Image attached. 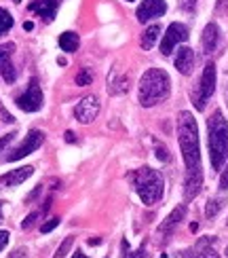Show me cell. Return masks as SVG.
Masks as SVG:
<instances>
[{
	"label": "cell",
	"instance_id": "35",
	"mask_svg": "<svg viewBox=\"0 0 228 258\" xmlns=\"http://www.w3.org/2000/svg\"><path fill=\"white\" fill-rule=\"evenodd\" d=\"M32 28H34V24H32V21H26V24H24V30H28V32H30Z\"/></svg>",
	"mask_w": 228,
	"mask_h": 258
},
{
	"label": "cell",
	"instance_id": "32",
	"mask_svg": "<svg viewBox=\"0 0 228 258\" xmlns=\"http://www.w3.org/2000/svg\"><path fill=\"white\" fill-rule=\"evenodd\" d=\"M0 116H3V121H5V123H13V121H15L13 116H11V114H9V112L3 108V104H0Z\"/></svg>",
	"mask_w": 228,
	"mask_h": 258
},
{
	"label": "cell",
	"instance_id": "19",
	"mask_svg": "<svg viewBox=\"0 0 228 258\" xmlns=\"http://www.w3.org/2000/svg\"><path fill=\"white\" fill-rule=\"evenodd\" d=\"M79 45H81V38H79V34H74V32H63V34L59 36V47L63 51L74 53L76 49H79Z\"/></svg>",
	"mask_w": 228,
	"mask_h": 258
},
{
	"label": "cell",
	"instance_id": "28",
	"mask_svg": "<svg viewBox=\"0 0 228 258\" xmlns=\"http://www.w3.org/2000/svg\"><path fill=\"white\" fill-rule=\"evenodd\" d=\"M13 138H15V134H7V136L0 138V153H3V150H5L11 142H13Z\"/></svg>",
	"mask_w": 228,
	"mask_h": 258
},
{
	"label": "cell",
	"instance_id": "36",
	"mask_svg": "<svg viewBox=\"0 0 228 258\" xmlns=\"http://www.w3.org/2000/svg\"><path fill=\"white\" fill-rule=\"evenodd\" d=\"M72 258H89V256H87V254H85V252H76V254H74V256H72Z\"/></svg>",
	"mask_w": 228,
	"mask_h": 258
},
{
	"label": "cell",
	"instance_id": "4",
	"mask_svg": "<svg viewBox=\"0 0 228 258\" xmlns=\"http://www.w3.org/2000/svg\"><path fill=\"white\" fill-rule=\"evenodd\" d=\"M129 180H131L135 192L146 206H155L161 201L163 190H165V180H163L161 171L152 167H139L129 174Z\"/></svg>",
	"mask_w": 228,
	"mask_h": 258
},
{
	"label": "cell",
	"instance_id": "12",
	"mask_svg": "<svg viewBox=\"0 0 228 258\" xmlns=\"http://www.w3.org/2000/svg\"><path fill=\"white\" fill-rule=\"evenodd\" d=\"M13 51H15L13 42H5V45H0V74H3V79L7 83H13L17 79V72L13 68V61H11Z\"/></svg>",
	"mask_w": 228,
	"mask_h": 258
},
{
	"label": "cell",
	"instance_id": "20",
	"mask_svg": "<svg viewBox=\"0 0 228 258\" xmlns=\"http://www.w3.org/2000/svg\"><path fill=\"white\" fill-rule=\"evenodd\" d=\"M159 34H161V28H159L157 24L150 26V28L144 32V34H142V49H152V47H155Z\"/></svg>",
	"mask_w": 228,
	"mask_h": 258
},
{
	"label": "cell",
	"instance_id": "1",
	"mask_svg": "<svg viewBox=\"0 0 228 258\" xmlns=\"http://www.w3.org/2000/svg\"><path fill=\"white\" fill-rule=\"evenodd\" d=\"M178 140L184 157V165H186V188L184 195L186 199H192L199 195L203 186V169H201V142H199V127L197 119L190 112H180L178 119Z\"/></svg>",
	"mask_w": 228,
	"mask_h": 258
},
{
	"label": "cell",
	"instance_id": "29",
	"mask_svg": "<svg viewBox=\"0 0 228 258\" xmlns=\"http://www.w3.org/2000/svg\"><path fill=\"white\" fill-rule=\"evenodd\" d=\"M36 218H38V214H36V212H34V214H30V216H26V220L21 222V227H24V229H30L32 224L36 222Z\"/></svg>",
	"mask_w": 228,
	"mask_h": 258
},
{
	"label": "cell",
	"instance_id": "24",
	"mask_svg": "<svg viewBox=\"0 0 228 258\" xmlns=\"http://www.w3.org/2000/svg\"><path fill=\"white\" fill-rule=\"evenodd\" d=\"M72 243H74V237H68V239L57 248V252H55V256H53V258H63V256L68 254V250L72 248Z\"/></svg>",
	"mask_w": 228,
	"mask_h": 258
},
{
	"label": "cell",
	"instance_id": "5",
	"mask_svg": "<svg viewBox=\"0 0 228 258\" xmlns=\"http://www.w3.org/2000/svg\"><path fill=\"white\" fill-rule=\"evenodd\" d=\"M215 83H218V72H215V63H207V66L203 68V74H201V81H199V87L192 95V104L197 110H203L207 100L213 95L215 91Z\"/></svg>",
	"mask_w": 228,
	"mask_h": 258
},
{
	"label": "cell",
	"instance_id": "33",
	"mask_svg": "<svg viewBox=\"0 0 228 258\" xmlns=\"http://www.w3.org/2000/svg\"><path fill=\"white\" fill-rule=\"evenodd\" d=\"M224 100H226V106H228V72H226V81H224Z\"/></svg>",
	"mask_w": 228,
	"mask_h": 258
},
{
	"label": "cell",
	"instance_id": "30",
	"mask_svg": "<svg viewBox=\"0 0 228 258\" xmlns=\"http://www.w3.org/2000/svg\"><path fill=\"white\" fill-rule=\"evenodd\" d=\"M220 188H222V190H228V165H226V169H222V176H220Z\"/></svg>",
	"mask_w": 228,
	"mask_h": 258
},
{
	"label": "cell",
	"instance_id": "25",
	"mask_svg": "<svg viewBox=\"0 0 228 258\" xmlns=\"http://www.w3.org/2000/svg\"><path fill=\"white\" fill-rule=\"evenodd\" d=\"M123 252H125V258H146V248H137L135 252H127V241H123Z\"/></svg>",
	"mask_w": 228,
	"mask_h": 258
},
{
	"label": "cell",
	"instance_id": "3",
	"mask_svg": "<svg viewBox=\"0 0 228 258\" xmlns=\"http://www.w3.org/2000/svg\"><path fill=\"white\" fill-rule=\"evenodd\" d=\"M207 144H209V159L211 167L220 169L228 159V121L224 119L222 110H215L207 121Z\"/></svg>",
	"mask_w": 228,
	"mask_h": 258
},
{
	"label": "cell",
	"instance_id": "23",
	"mask_svg": "<svg viewBox=\"0 0 228 258\" xmlns=\"http://www.w3.org/2000/svg\"><path fill=\"white\" fill-rule=\"evenodd\" d=\"M93 77H91V70L89 68H83L79 74H76V85H81V87H87V85H91Z\"/></svg>",
	"mask_w": 228,
	"mask_h": 258
},
{
	"label": "cell",
	"instance_id": "38",
	"mask_svg": "<svg viewBox=\"0 0 228 258\" xmlns=\"http://www.w3.org/2000/svg\"><path fill=\"white\" fill-rule=\"evenodd\" d=\"M127 3H133V0H127Z\"/></svg>",
	"mask_w": 228,
	"mask_h": 258
},
{
	"label": "cell",
	"instance_id": "40",
	"mask_svg": "<svg viewBox=\"0 0 228 258\" xmlns=\"http://www.w3.org/2000/svg\"><path fill=\"white\" fill-rule=\"evenodd\" d=\"M0 206H3V201H0Z\"/></svg>",
	"mask_w": 228,
	"mask_h": 258
},
{
	"label": "cell",
	"instance_id": "31",
	"mask_svg": "<svg viewBox=\"0 0 228 258\" xmlns=\"http://www.w3.org/2000/svg\"><path fill=\"white\" fill-rule=\"evenodd\" d=\"M9 231H0V250H5L7 248V243H9Z\"/></svg>",
	"mask_w": 228,
	"mask_h": 258
},
{
	"label": "cell",
	"instance_id": "26",
	"mask_svg": "<svg viewBox=\"0 0 228 258\" xmlns=\"http://www.w3.org/2000/svg\"><path fill=\"white\" fill-rule=\"evenodd\" d=\"M57 224H59V218H51L49 222H45V224L40 227V233H51L53 229L57 227Z\"/></svg>",
	"mask_w": 228,
	"mask_h": 258
},
{
	"label": "cell",
	"instance_id": "8",
	"mask_svg": "<svg viewBox=\"0 0 228 258\" xmlns=\"http://www.w3.org/2000/svg\"><path fill=\"white\" fill-rule=\"evenodd\" d=\"M188 28L184 24H171L165 32V36H163V42H161V53L163 55H171V51L176 49V45H180V42H186L188 40Z\"/></svg>",
	"mask_w": 228,
	"mask_h": 258
},
{
	"label": "cell",
	"instance_id": "7",
	"mask_svg": "<svg viewBox=\"0 0 228 258\" xmlns=\"http://www.w3.org/2000/svg\"><path fill=\"white\" fill-rule=\"evenodd\" d=\"M42 142H45V134H42L40 129H32V132L24 138V142H21L19 146H15V148L7 155V161H19V159L28 157L30 153H34V150H36Z\"/></svg>",
	"mask_w": 228,
	"mask_h": 258
},
{
	"label": "cell",
	"instance_id": "16",
	"mask_svg": "<svg viewBox=\"0 0 228 258\" xmlns=\"http://www.w3.org/2000/svg\"><path fill=\"white\" fill-rule=\"evenodd\" d=\"M176 68L180 74H190L194 68V51L190 47H180L176 55Z\"/></svg>",
	"mask_w": 228,
	"mask_h": 258
},
{
	"label": "cell",
	"instance_id": "14",
	"mask_svg": "<svg viewBox=\"0 0 228 258\" xmlns=\"http://www.w3.org/2000/svg\"><path fill=\"white\" fill-rule=\"evenodd\" d=\"M32 174H34V167L32 165H26V167H19V169H13L9 174H3L0 176V186H19L21 182H26Z\"/></svg>",
	"mask_w": 228,
	"mask_h": 258
},
{
	"label": "cell",
	"instance_id": "17",
	"mask_svg": "<svg viewBox=\"0 0 228 258\" xmlns=\"http://www.w3.org/2000/svg\"><path fill=\"white\" fill-rule=\"evenodd\" d=\"M184 216H186V206H178V208L167 216V220L159 227V235H165V237H167V235H171L173 229H176L178 224L184 220Z\"/></svg>",
	"mask_w": 228,
	"mask_h": 258
},
{
	"label": "cell",
	"instance_id": "37",
	"mask_svg": "<svg viewBox=\"0 0 228 258\" xmlns=\"http://www.w3.org/2000/svg\"><path fill=\"white\" fill-rule=\"evenodd\" d=\"M13 3H21V0H13Z\"/></svg>",
	"mask_w": 228,
	"mask_h": 258
},
{
	"label": "cell",
	"instance_id": "21",
	"mask_svg": "<svg viewBox=\"0 0 228 258\" xmlns=\"http://www.w3.org/2000/svg\"><path fill=\"white\" fill-rule=\"evenodd\" d=\"M11 28H13V17H11L7 9L0 7V34H7Z\"/></svg>",
	"mask_w": 228,
	"mask_h": 258
},
{
	"label": "cell",
	"instance_id": "2",
	"mask_svg": "<svg viewBox=\"0 0 228 258\" xmlns=\"http://www.w3.org/2000/svg\"><path fill=\"white\" fill-rule=\"evenodd\" d=\"M169 93H171V79L165 70L150 68L142 74L137 98H139V104H142L144 108L161 104L163 100L169 98Z\"/></svg>",
	"mask_w": 228,
	"mask_h": 258
},
{
	"label": "cell",
	"instance_id": "15",
	"mask_svg": "<svg viewBox=\"0 0 228 258\" xmlns=\"http://www.w3.org/2000/svg\"><path fill=\"white\" fill-rule=\"evenodd\" d=\"M218 42H220V28L215 24H207L203 30V36H201V45H203V53H211L218 49Z\"/></svg>",
	"mask_w": 228,
	"mask_h": 258
},
{
	"label": "cell",
	"instance_id": "11",
	"mask_svg": "<svg viewBox=\"0 0 228 258\" xmlns=\"http://www.w3.org/2000/svg\"><path fill=\"white\" fill-rule=\"evenodd\" d=\"M167 11V3L165 0H142V5L137 7V21H142V24H148L150 19H157L161 15H165Z\"/></svg>",
	"mask_w": 228,
	"mask_h": 258
},
{
	"label": "cell",
	"instance_id": "34",
	"mask_svg": "<svg viewBox=\"0 0 228 258\" xmlns=\"http://www.w3.org/2000/svg\"><path fill=\"white\" fill-rule=\"evenodd\" d=\"M66 140H68V142H76V138H74L72 132H66Z\"/></svg>",
	"mask_w": 228,
	"mask_h": 258
},
{
	"label": "cell",
	"instance_id": "9",
	"mask_svg": "<svg viewBox=\"0 0 228 258\" xmlns=\"http://www.w3.org/2000/svg\"><path fill=\"white\" fill-rule=\"evenodd\" d=\"M97 112H100V100L95 95H87L74 106V119L83 125L93 123L97 119Z\"/></svg>",
	"mask_w": 228,
	"mask_h": 258
},
{
	"label": "cell",
	"instance_id": "18",
	"mask_svg": "<svg viewBox=\"0 0 228 258\" xmlns=\"http://www.w3.org/2000/svg\"><path fill=\"white\" fill-rule=\"evenodd\" d=\"M127 89H129V81L125 74H121L118 70H112L108 74V91H110V95H123L127 93Z\"/></svg>",
	"mask_w": 228,
	"mask_h": 258
},
{
	"label": "cell",
	"instance_id": "27",
	"mask_svg": "<svg viewBox=\"0 0 228 258\" xmlns=\"http://www.w3.org/2000/svg\"><path fill=\"white\" fill-rule=\"evenodd\" d=\"M155 148H157V157H159L161 161H167V159H169V155H167V148H165V146H161L159 142H155Z\"/></svg>",
	"mask_w": 228,
	"mask_h": 258
},
{
	"label": "cell",
	"instance_id": "10",
	"mask_svg": "<svg viewBox=\"0 0 228 258\" xmlns=\"http://www.w3.org/2000/svg\"><path fill=\"white\" fill-rule=\"evenodd\" d=\"M213 243H215V239L211 237V235L201 237L197 243L192 245V248L182 250L176 258H220V254L213 250Z\"/></svg>",
	"mask_w": 228,
	"mask_h": 258
},
{
	"label": "cell",
	"instance_id": "13",
	"mask_svg": "<svg viewBox=\"0 0 228 258\" xmlns=\"http://www.w3.org/2000/svg\"><path fill=\"white\" fill-rule=\"evenodd\" d=\"M61 5V0H32L28 11L30 13H36L38 17H42L45 21H53L57 15V9Z\"/></svg>",
	"mask_w": 228,
	"mask_h": 258
},
{
	"label": "cell",
	"instance_id": "22",
	"mask_svg": "<svg viewBox=\"0 0 228 258\" xmlns=\"http://www.w3.org/2000/svg\"><path fill=\"white\" fill-rule=\"evenodd\" d=\"M224 199H209V203H207V208H205V216L207 218H213L215 214H218L222 208H224Z\"/></svg>",
	"mask_w": 228,
	"mask_h": 258
},
{
	"label": "cell",
	"instance_id": "6",
	"mask_svg": "<svg viewBox=\"0 0 228 258\" xmlns=\"http://www.w3.org/2000/svg\"><path fill=\"white\" fill-rule=\"evenodd\" d=\"M15 102H17V106L24 112H38L42 108V102H45V100H42V91H40L38 81L32 79L30 81V87L24 93H21Z\"/></svg>",
	"mask_w": 228,
	"mask_h": 258
},
{
	"label": "cell",
	"instance_id": "39",
	"mask_svg": "<svg viewBox=\"0 0 228 258\" xmlns=\"http://www.w3.org/2000/svg\"><path fill=\"white\" fill-rule=\"evenodd\" d=\"M226 256H228V248H226Z\"/></svg>",
	"mask_w": 228,
	"mask_h": 258
}]
</instances>
